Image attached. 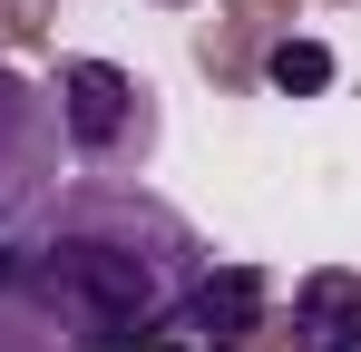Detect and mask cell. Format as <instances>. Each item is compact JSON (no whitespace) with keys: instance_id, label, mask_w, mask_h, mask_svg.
I'll return each instance as SVG.
<instances>
[{"instance_id":"cell-1","label":"cell","mask_w":361,"mask_h":352,"mask_svg":"<svg viewBox=\"0 0 361 352\" xmlns=\"http://www.w3.org/2000/svg\"><path fill=\"white\" fill-rule=\"evenodd\" d=\"M205 264H215L205 235L185 225L166 196H147L137 176H88V186H68L59 216L20 245V274L39 293H59L108 352L137 343V333H157L185 293H195Z\"/></svg>"},{"instance_id":"cell-2","label":"cell","mask_w":361,"mask_h":352,"mask_svg":"<svg viewBox=\"0 0 361 352\" xmlns=\"http://www.w3.org/2000/svg\"><path fill=\"white\" fill-rule=\"evenodd\" d=\"M78 157H68L59 98L20 69H0V245H30V235L59 216V196L78 186Z\"/></svg>"},{"instance_id":"cell-3","label":"cell","mask_w":361,"mask_h":352,"mask_svg":"<svg viewBox=\"0 0 361 352\" xmlns=\"http://www.w3.org/2000/svg\"><path fill=\"white\" fill-rule=\"evenodd\" d=\"M49 98H59L68 157H78L88 176H127L147 147H157V108H147V88H137L127 69H108V59H59Z\"/></svg>"},{"instance_id":"cell-4","label":"cell","mask_w":361,"mask_h":352,"mask_svg":"<svg viewBox=\"0 0 361 352\" xmlns=\"http://www.w3.org/2000/svg\"><path fill=\"white\" fill-rule=\"evenodd\" d=\"M274 343L283 352H361V274L352 264L302 274L293 303H283V323H274Z\"/></svg>"},{"instance_id":"cell-5","label":"cell","mask_w":361,"mask_h":352,"mask_svg":"<svg viewBox=\"0 0 361 352\" xmlns=\"http://www.w3.org/2000/svg\"><path fill=\"white\" fill-rule=\"evenodd\" d=\"M0 352H108V343L68 313L59 293H39L30 274H10L0 284Z\"/></svg>"},{"instance_id":"cell-6","label":"cell","mask_w":361,"mask_h":352,"mask_svg":"<svg viewBox=\"0 0 361 352\" xmlns=\"http://www.w3.org/2000/svg\"><path fill=\"white\" fill-rule=\"evenodd\" d=\"M274 69H283V78H302V88H312V78H332V59H322V49H283Z\"/></svg>"},{"instance_id":"cell-7","label":"cell","mask_w":361,"mask_h":352,"mask_svg":"<svg viewBox=\"0 0 361 352\" xmlns=\"http://www.w3.org/2000/svg\"><path fill=\"white\" fill-rule=\"evenodd\" d=\"M185 333H195V323H185ZM195 343H205V333H195ZM205 352H254V343H205Z\"/></svg>"}]
</instances>
